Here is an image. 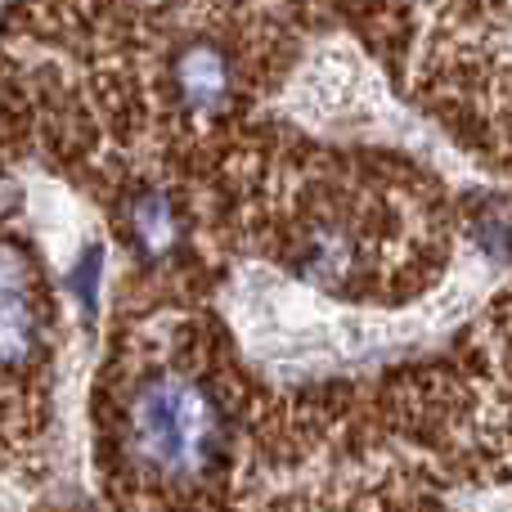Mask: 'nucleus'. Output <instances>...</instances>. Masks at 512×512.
Instances as JSON below:
<instances>
[{"label": "nucleus", "instance_id": "obj_1", "mask_svg": "<svg viewBox=\"0 0 512 512\" xmlns=\"http://www.w3.org/2000/svg\"><path fill=\"white\" fill-rule=\"evenodd\" d=\"M117 450L149 486L198 490L230 454V418L203 373L158 364L126 391L117 414Z\"/></svg>", "mask_w": 512, "mask_h": 512}, {"label": "nucleus", "instance_id": "obj_2", "mask_svg": "<svg viewBox=\"0 0 512 512\" xmlns=\"http://www.w3.org/2000/svg\"><path fill=\"white\" fill-rule=\"evenodd\" d=\"M167 95L176 113L194 126L221 122L239 104V63L216 36H189L167 59Z\"/></svg>", "mask_w": 512, "mask_h": 512}, {"label": "nucleus", "instance_id": "obj_3", "mask_svg": "<svg viewBox=\"0 0 512 512\" xmlns=\"http://www.w3.org/2000/svg\"><path fill=\"white\" fill-rule=\"evenodd\" d=\"M45 351V310L36 301L32 261L0 239V373H27Z\"/></svg>", "mask_w": 512, "mask_h": 512}, {"label": "nucleus", "instance_id": "obj_4", "mask_svg": "<svg viewBox=\"0 0 512 512\" xmlns=\"http://www.w3.org/2000/svg\"><path fill=\"white\" fill-rule=\"evenodd\" d=\"M126 234L144 261H167L185 239V216L167 189H140L126 203Z\"/></svg>", "mask_w": 512, "mask_h": 512}, {"label": "nucleus", "instance_id": "obj_5", "mask_svg": "<svg viewBox=\"0 0 512 512\" xmlns=\"http://www.w3.org/2000/svg\"><path fill=\"white\" fill-rule=\"evenodd\" d=\"M495 360H499V369H508V378H512V301H508V306L499 301V315H495Z\"/></svg>", "mask_w": 512, "mask_h": 512}]
</instances>
